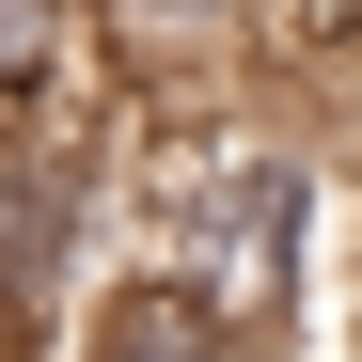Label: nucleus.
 I'll return each mask as SVG.
<instances>
[{"mask_svg":"<svg viewBox=\"0 0 362 362\" xmlns=\"http://www.w3.org/2000/svg\"><path fill=\"white\" fill-rule=\"evenodd\" d=\"M346 158L268 79H158L127 110V268L236 346H299L331 284Z\"/></svg>","mask_w":362,"mask_h":362,"instance_id":"nucleus-1","label":"nucleus"},{"mask_svg":"<svg viewBox=\"0 0 362 362\" xmlns=\"http://www.w3.org/2000/svg\"><path fill=\"white\" fill-rule=\"evenodd\" d=\"M236 32H252V0H95V47L110 79H236Z\"/></svg>","mask_w":362,"mask_h":362,"instance_id":"nucleus-2","label":"nucleus"},{"mask_svg":"<svg viewBox=\"0 0 362 362\" xmlns=\"http://www.w3.org/2000/svg\"><path fill=\"white\" fill-rule=\"evenodd\" d=\"M79 79H110L95 0H0V110H47V95H79Z\"/></svg>","mask_w":362,"mask_h":362,"instance_id":"nucleus-3","label":"nucleus"},{"mask_svg":"<svg viewBox=\"0 0 362 362\" xmlns=\"http://www.w3.org/2000/svg\"><path fill=\"white\" fill-rule=\"evenodd\" d=\"M331 331H346V346H362V299H346V315H331Z\"/></svg>","mask_w":362,"mask_h":362,"instance_id":"nucleus-4","label":"nucleus"}]
</instances>
